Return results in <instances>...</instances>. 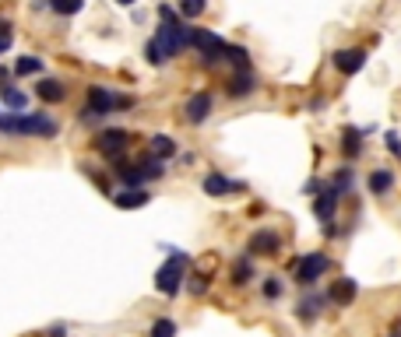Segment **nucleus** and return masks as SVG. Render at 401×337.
I'll return each instance as SVG.
<instances>
[{
  "label": "nucleus",
  "mask_w": 401,
  "mask_h": 337,
  "mask_svg": "<svg viewBox=\"0 0 401 337\" xmlns=\"http://www.w3.org/2000/svg\"><path fill=\"white\" fill-rule=\"evenodd\" d=\"M187 263H190L187 253H173V257H169V260L158 267V274H155V288L165 292V295H177V292H180V281L187 277Z\"/></svg>",
  "instance_id": "nucleus-1"
},
{
  "label": "nucleus",
  "mask_w": 401,
  "mask_h": 337,
  "mask_svg": "<svg viewBox=\"0 0 401 337\" xmlns=\"http://www.w3.org/2000/svg\"><path fill=\"white\" fill-rule=\"evenodd\" d=\"M134 98L127 95H113L106 88H88V109H85V120H95V116H106L113 109H131Z\"/></svg>",
  "instance_id": "nucleus-2"
},
{
  "label": "nucleus",
  "mask_w": 401,
  "mask_h": 337,
  "mask_svg": "<svg viewBox=\"0 0 401 337\" xmlns=\"http://www.w3.org/2000/svg\"><path fill=\"white\" fill-rule=\"evenodd\" d=\"M8 130H11V134L53 137V134H56V123H53L49 116H39V112H28V116H22V112H8Z\"/></svg>",
  "instance_id": "nucleus-3"
},
{
  "label": "nucleus",
  "mask_w": 401,
  "mask_h": 337,
  "mask_svg": "<svg viewBox=\"0 0 401 337\" xmlns=\"http://www.w3.org/2000/svg\"><path fill=\"white\" fill-rule=\"evenodd\" d=\"M155 42H158L162 56L169 60V56H177L183 46H190V28H187V25H180V21H162V28H158Z\"/></svg>",
  "instance_id": "nucleus-4"
},
{
  "label": "nucleus",
  "mask_w": 401,
  "mask_h": 337,
  "mask_svg": "<svg viewBox=\"0 0 401 337\" xmlns=\"http://www.w3.org/2000/svg\"><path fill=\"white\" fill-rule=\"evenodd\" d=\"M190 46L194 49H201L204 56H208V60H222V56L218 53H225V39H218L215 32H208V28H190Z\"/></svg>",
  "instance_id": "nucleus-5"
},
{
  "label": "nucleus",
  "mask_w": 401,
  "mask_h": 337,
  "mask_svg": "<svg viewBox=\"0 0 401 337\" xmlns=\"http://www.w3.org/2000/svg\"><path fill=\"white\" fill-rule=\"evenodd\" d=\"M327 267H331V260H327L324 253H306V257L300 260V267H296L300 285H313L320 274H327Z\"/></svg>",
  "instance_id": "nucleus-6"
},
{
  "label": "nucleus",
  "mask_w": 401,
  "mask_h": 337,
  "mask_svg": "<svg viewBox=\"0 0 401 337\" xmlns=\"http://www.w3.org/2000/svg\"><path fill=\"white\" fill-rule=\"evenodd\" d=\"M127 141H131V134L127 130H102L99 134V141H95V148L106 155V158H117V155H124V148H127Z\"/></svg>",
  "instance_id": "nucleus-7"
},
{
  "label": "nucleus",
  "mask_w": 401,
  "mask_h": 337,
  "mask_svg": "<svg viewBox=\"0 0 401 337\" xmlns=\"http://www.w3.org/2000/svg\"><path fill=\"white\" fill-rule=\"evenodd\" d=\"M363 64H366V53H363V49H338V53H334V67H338L341 74H359Z\"/></svg>",
  "instance_id": "nucleus-8"
},
{
  "label": "nucleus",
  "mask_w": 401,
  "mask_h": 337,
  "mask_svg": "<svg viewBox=\"0 0 401 337\" xmlns=\"http://www.w3.org/2000/svg\"><path fill=\"white\" fill-rule=\"evenodd\" d=\"M278 250H281V239H278L271 229L254 232V239H250V253H254V257H275Z\"/></svg>",
  "instance_id": "nucleus-9"
},
{
  "label": "nucleus",
  "mask_w": 401,
  "mask_h": 337,
  "mask_svg": "<svg viewBox=\"0 0 401 337\" xmlns=\"http://www.w3.org/2000/svg\"><path fill=\"white\" fill-rule=\"evenodd\" d=\"M208 112H211V95H208V92H197V95L187 102V120H190V123H204Z\"/></svg>",
  "instance_id": "nucleus-10"
},
{
  "label": "nucleus",
  "mask_w": 401,
  "mask_h": 337,
  "mask_svg": "<svg viewBox=\"0 0 401 337\" xmlns=\"http://www.w3.org/2000/svg\"><path fill=\"white\" fill-rule=\"evenodd\" d=\"M334 211H338V190L331 187V190H324V193H320V197L313 200V214H317L320 221H327V225H331Z\"/></svg>",
  "instance_id": "nucleus-11"
},
{
  "label": "nucleus",
  "mask_w": 401,
  "mask_h": 337,
  "mask_svg": "<svg viewBox=\"0 0 401 337\" xmlns=\"http://www.w3.org/2000/svg\"><path fill=\"white\" fill-rule=\"evenodd\" d=\"M327 299H331L334 306H349V302L356 299V281H352V277H341V281H334V285H331V292H327Z\"/></svg>",
  "instance_id": "nucleus-12"
},
{
  "label": "nucleus",
  "mask_w": 401,
  "mask_h": 337,
  "mask_svg": "<svg viewBox=\"0 0 401 337\" xmlns=\"http://www.w3.org/2000/svg\"><path fill=\"white\" fill-rule=\"evenodd\" d=\"M152 197H148V190H124V193H117L113 197V204H117L120 211H131V207H145Z\"/></svg>",
  "instance_id": "nucleus-13"
},
{
  "label": "nucleus",
  "mask_w": 401,
  "mask_h": 337,
  "mask_svg": "<svg viewBox=\"0 0 401 337\" xmlns=\"http://www.w3.org/2000/svg\"><path fill=\"white\" fill-rule=\"evenodd\" d=\"M35 95H39L42 102H64L67 88H64L60 81H53V78H46V81H39V85H35Z\"/></svg>",
  "instance_id": "nucleus-14"
},
{
  "label": "nucleus",
  "mask_w": 401,
  "mask_h": 337,
  "mask_svg": "<svg viewBox=\"0 0 401 337\" xmlns=\"http://www.w3.org/2000/svg\"><path fill=\"white\" fill-rule=\"evenodd\" d=\"M233 190H243V187H240V183H229V180L218 176V173L204 180V193H208V197H222V193H233Z\"/></svg>",
  "instance_id": "nucleus-15"
},
{
  "label": "nucleus",
  "mask_w": 401,
  "mask_h": 337,
  "mask_svg": "<svg viewBox=\"0 0 401 337\" xmlns=\"http://www.w3.org/2000/svg\"><path fill=\"white\" fill-rule=\"evenodd\" d=\"M257 88V81H254V74H247V71H240L233 81H229V95H250Z\"/></svg>",
  "instance_id": "nucleus-16"
},
{
  "label": "nucleus",
  "mask_w": 401,
  "mask_h": 337,
  "mask_svg": "<svg viewBox=\"0 0 401 337\" xmlns=\"http://www.w3.org/2000/svg\"><path fill=\"white\" fill-rule=\"evenodd\" d=\"M152 155H155V158H173V155H177V141L165 137V134L152 137Z\"/></svg>",
  "instance_id": "nucleus-17"
},
{
  "label": "nucleus",
  "mask_w": 401,
  "mask_h": 337,
  "mask_svg": "<svg viewBox=\"0 0 401 337\" xmlns=\"http://www.w3.org/2000/svg\"><path fill=\"white\" fill-rule=\"evenodd\" d=\"M341 151H345V155H349V158H356V155H359V151H363V134H359V130H352V127H349V130H345V134H341Z\"/></svg>",
  "instance_id": "nucleus-18"
},
{
  "label": "nucleus",
  "mask_w": 401,
  "mask_h": 337,
  "mask_svg": "<svg viewBox=\"0 0 401 337\" xmlns=\"http://www.w3.org/2000/svg\"><path fill=\"white\" fill-rule=\"evenodd\" d=\"M138 173H141V180H158L165 173V162L162 158H148V162L138 165Z\"/></svg>",
  "instance_id": "nucleus-19"
},
{
  "label": "nucleus",
  "mask_w": 401,
  "mask_h": 337,
  "mask_svg": "<svg viewBox=\"0 0 401 337\" xmlns=\"http://www.w3.org/2000/svg\"><path fill=\"white\" fill-rule=\"evenodd\" d=\"M391 187H394V176L387 173V168H377V173L370 176V190L373 193H387Z\"/></svg>",
  "instance_id": "nucleus-20"
},
{
  "label": "nucleus",
  "mask_w": 401,
  "mask_h": 337,
  "mask_svg": "<svg viewBox=\"0 0 401 337\" xmlns=\"http://www.w3.org/2000/svg\"><path fill=\"white\" fill-rule=\"evenodd\" d=\"M0 95H4V102H8L11 109H18V112L25 109V92H18L15 85H0Z\"/></svg>",
  "instance_id": "nucleus-21"
},
{
  "label": "nucleus",
  "mask_w": 401,
  "mask_h": 337,
  "mask_svg": "<svg viewBox=\"0 0 401 337\" xmlns=\"http://www.w3.org/2000/svg\"><path fill=\"white\" fill-rule=\"evenodd\" d=\"M42 71V60H39V56H22V60L15 64V74L18 78H25V74H39Z\"/></svg>",
  "instance_id": "nucleus-22"
},
{
  "label": "nucleus",
  "mask_w": 401,
  "mask_h": 337,
  "mask_svg": "<svg viewBox=\"0 0 401 337\" xmlns=\"http://www.w3.org/2000/svg\"><path fill=\"white\" fill-rule=\"evenodd\" d=\"M320 306H324V299H320V295H310V299H303V302H300V309H296V313H300V320H313V316L320 313Z\"/></svg>",
  "instance_id": "nucleus-23"
},
{
  "label": "nucleus",
  "mask_w": 401,
  "mask_h": 337,
  "mask_svg": "<svg viewBox=\"0 0 401 337\" xmlns=\"http://www.w3.org/2000/svg\"><path fill=\"white\" fill-rule=\"evenodd\" d=\"M225 60H233L240 71H247V64H250V53H247L243 46H225Z\"/></svg>",
  "instance_id": "nucleus-24"
},
{
  "label": "nucleus",
  "mask_w": 401,
  "mask_h": 337,
  "mask_svg": "<svg viewBox=\"0 0 401 337\" xmlns=\"http://www.w3.org/2000/svg\"><path fill=\"white\" fill-rule=\"evenodd\" d=\"M81 4H85V0H49V8H53L56 15H78Z\"/></svg>",
  "instance_id": "nucleus-25"
},
{
  "label": "nucleus",
  "mask_w": 401,
  "mask_h": 337,
  "mask_svg": "<svg viewBox=\"0 0 401 337\" xmlns=\"http://www.w3.org/2000/svg\"><path fill=\"white\" fill-rule=\"evenodd\" d=\"M250 277H254V267H250L247 260H240V263L233 267V281H236V285H247Z\"/></svg>",
  "instance_id": "nucleus-26"
},
{
  "label": "nucleus",
  "mask_w": 401,
  "mask_h": 337,
  "mask_svg": "<svg viewBox=\"0 0 401 337\" xmlns=\"http://www.w3.org/2000/svg\"><path fill=\"white\" fill-rule=\"evenodd\" d=\"M152 337H177V323L173 320H158L152 327Z\"/></svg>",
  "instance_id": "nucleus-27"
},
{
  "label": "nucleus",
  "mask_w": 401,
  "mask_h": 337,
  "mask_svg": "<svg viewBox=\"0 0 401 337\" xmlns=\"http://www.w3.org/2000/svg\"><path fill=\"white\" fill-rule=\"evenodd\" d=\"M180 11H183L187 18H197V15L204 11V0H180Z\"/></svg>",
  "instance_id": "nucleus-28"
},
{
  "label": "nucleus",
  "mask_w": 401,
  "mask_h": 337,
  "mask_svg": "<svg viewBox=\"0 0 401 337\" xmlns=\"http://www.w3.org/2000/svg\"><path fill=\"white\" fill-rule=\"evenodd\" d=\"M145 56H148V64H162L165 60V56H162V49H158V42L152 39L148 46H145Z\"/></svg>",
  "instance_id": "nucleus-29"
},
{
  "label": "nucleus",
  "mask_w": 401,
  "mask_h": 337,
  "mask_svg": "<svg viewBox=\"0 0 401 337\" xmlns=\"http://www.w3.org/2000/svg\"><path fill=\"white\" fill-rule=\"evenodd\" d=\"M11 49V25L0 18V53H8Z\"/></svg>",
  "instance_id": "nucleus-30"
},
{
  "label": "nucleus",
  "mask_w": 401,
  "mask_h": 337,
  "mask_svg": "<svg viewBox=\"0 0 401 337\" xmlns=\"http://www.w3.org/2000/svg\"><path fill=\"white\" fill-rule=\"evenodd\" d=\"M349 187H352V168H341L338 180H334V190L341 193V190H349Z\"/></svg>",
  "instance_id": "nucleus-31"
},
{
  "label": "nucleus",
  "mask_w": 401,
  "mask_h": 337,
  "mask_svg": "<svg viewBox=\"0 0 401 337\" xmlns=\"http://www.w3.org/2000/svg\"><path fill=\"white\" fill-rule=\"evenodd\" d=\"M264 295H268V299H278V295H281V281H278V277H268V281H264Z\"/></svg>",
  "instance_id": "nucleus-32"
},
{
  "label": "nucleus",
  "mask_w": 401,
  "mask_h": 337,
  "mask_svg": "<svg viewBox=\"0 0 401 337\" xmlns=\"http://www.w3.org/2000/svg\"><path fill=\"white\" fill-rule=\"evenodd\" d=\"M387 148H391L394 155H401V137H398V134H387Z\"/></svg>",
  "instance_id": "nucleus-33"
},
{
  "label": "nucleus",
  "mask_w": 401,
  "mask_h": 337,
  "mask_svg": "<svg viewBox=\"0 0 401 337\" xmlns=\"http://www.w3.org/2000/svg\"><path fill=\"white\" fill-rule=\"evenodd\" d=\"M0 130H8V112H0Z\"/></svg>",
  "instance_id": "nucleus-34"
},
{
  "label": "nucleus",
  "mask_w": 401,
  "mask_h": 337,
  "mask_svg": "<svg viewBox=\"0 0 401 337\" xmlns=\"http://www.w3.org/2000/svg\"><path fill=\"white\" fill-rule=\"evenodd\" d=\"M117 4H124V8H131V4H134V0H117Z\"/></svg>",
  "instance_id": "nucleus-35"
}]
</instances>
